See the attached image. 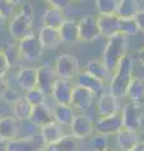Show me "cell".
<instances>
[{"label": "cell", "mask_w": 144, "mask_h": 151, "mask_svg": "<svg viewBox=\"0 0 144 151\" xmlns=\"http://www.w3.org/2000/svg\"><path fill=\"white\" fill-rule=\"evenodd\" d=\"M134 20L137 22V25L139 28V32H143L144 33V9H140L137 15L134 17Z\"/></svg>", "instance_id": "cell-41"}, {"label": "cell", "mask_w": 144, "mask_h": 151, "mask_svg": "<svg viewBox=\"0 0 144 151\" xmlns=\"http://www.w3.org/2000/svg\"><path fill=\"white\" fill-rule=\"evenodd\" d=\"M19 137V120L14 116H4L0 117V139L7 141H12Z\"/></svg>", "instance_id": "cell-19"}, {"label": "cell", "mask_w": 144, "mask_h": 151, "mask_svg": "<svg viewBox=\"0 0 144 151\" xmlns=\"http://www.w3.org/2000/svg\"><path fill=\"white\" fill-rule=\"evenodd\" d=\"M9 87H10V84H9L7 76H0V98H1V100H3L5 92L9 89Z\"/></svg>", "instance_id": "cell-40"}, {"label": "cell", "mask_w": 144, "mask_h": 151, "mask_svg": "<svg viewBox=\"0 0 144 151\" xmlns=\"http://www.w3.org/2000/svg\"><path fill=\"white\" fill-rule=\"evenodd\" d=\"M5 27H7V18L0 13V32L5 29Z\"/></svg>", "instance_id": "cell-43"}, {"label": "cell", "mask_w": 144, "mask_h": 151, "mask_svg": "<svg viewBox=\"0 0 144 151\" xmlns=\"http://www.w3.org/2000/svg\"><path fill=\"white\" fill-rule=\"evenodd\" d=\"M60 35H61V40L63 43H76L80 42V37H79V22L76 20H70L66 19L65 23L62 24V27L58 29Z\"/></svg>", "instance_id": "cell-26"}, {"label": "cell", "mask_w": 144, "mask_h": 151, "mask_svg": "<svg viewBox=\"0 0 144 151\" xmlns=\"http://www.w3.org/2000/svg\"><path fill=\"white\" fill-rule=\"evenodd\" d=\"M4 55L7 58V62L9 64L10 68H14V67H18L19 63L22 62V55H20V52H19V48H18V44H5L1 48Z\"/></svg>", "instance_id": "cell-31"}, {"label": "cell", "mask_w": 144, "mask_h": 151, "mask_svg": "<svg viewBox=\"0 0 144 151\" xmlns=\"http://www.w3.org/2000/svg\"><path fill=\"white\" fill-rule=\"evenodd\" d=\"M53 68L57 74V78L67 79V81L75 79L76 76L80 73L79 59L70 53H63L57 57Z\"/></svg>", "instance_id": "cell-5"}, {"label": "cell", "mask_w": 144, "mask_h": 151, "mask_svg": "<svg viewBox=\"0 0 144 151\" xmlns=\"http://www.w3.org/2000/svg\"><path fill=\"white\" fill-rule=\"evenodd\" d=\"M65 14L63 10L56 8H48L43 14V27L53 28V29H60L62 24L65 23Z\"/></svg>", "instance_id": "cell-28"}, {"label": "cell", "mask_w": 144, "mask_h": 151, "mask_svg": "<svg viewBox=\"0 0 144 151\" xmlns=\"http://www.w3.org/2000/svg\"><path fill=\"white\" fill-rule=\"evenodd\" d=\"M47 97L44 93H43L39 88H33L31 91H28L25 93V100L31 103V105L34 107V106H38V105H42V103H44Z\"/></svg>", "instance_id": "cell-36"}, {"label": "cell", "mask_w": 144, "mask_h": 151, "mask_svg": "<svg viewBox=\"0 0 144 151\" xmlns=\"http://www.w3.org/2000/svg\"><path fill=\"white\" fill-rule=\"evenodd\" d=\"M46 144L41 134L34 137H18L8 142V151H43Z\"/></svg>", "instance_id": "cell-11"}, {"label": "cell", "mask_w": 144, "mask_h": 151, "mask_svg": "<svg viewBox=\"0 0 144 151\" xmlns=\"http://www.w3.org/2000/svg\"><path fill=\"white\" fill-rule=\"evenodd\" d=\"M86 72H89L90 74L95 76L97 79H100L104 84H106V86L109 87L110 82L113 81V77H114V73L110 72V70L108 69V67L105 65L101 60H90V62H87V64H86Z\"/></svg>", "instance_id": "cell-23"}, {"label": "cell", "mask_w": 144, "mask_h": 151, "mask_svg": "<svg viewBox=\"0 0 144 151\" xmlns=\"http://www.w3.org/2000/svg\"><path fill=\"white\" fill-rule=\"evenodd\" d=\"M38 70V81H37V87L46 94V96H51L53 84L57 81V74L55 72V68L48 64H43Z\"/></svg>", "instance_id": "cell-14"}, {"label": "cell", "mask_w": 144, "mask_h": 151, "mask_svg": "<svg viewBox=\"0 0 144 151\" xmlns=\"http://www.w3.org/2000/svg\"><path fill=\"white\" fill-rule=\"evenodd\" d=\"M96 94L91 91L82 87L75 86L72 91V98H71V107L75 110L76 113H82L87 115V112L92 108L94 102L96 101Z\"/></svg>", "instance_id": "cell-7"}, {"label": "cell", "mask_w": 144, "mask_h": 151, "mask_svg": "<svg viewBox=\"0 0 144 151\" xmlns=\"http://www.w3.org/2000/svg\"><path fill=\"white\" fill-rule=\"evenodd\" d=\"M97 24L101 37L109 39L114 35L120 34V18L116 14H113V15H100L99 14Z\"/></svg>", "instance_id": "cell-17"}, {"label": "cell", "mask_w": 144, "mask_h": 151, "mask_svg": "<svg viewBox=\"0 0 144 151\" xmlns=\"http://www.w3.org/2000/svg\"><path fill=\"white\" fill-rule=\"evenodd\" d=\"M41 134V129L32 124L31 120L19 121V137H34Z\"/></svg>", "instance_id": "cell-34"}, {"label": "cell", "mask_w": 144, "mask_h": 151, "mask_svg": "<svg viewBox=\"0 0 144 151\" xmlns=\"http://www.w3.org/2000/svg\"><path fill=\"white\" fill-rule=\"evenodd\" d=\"M71 81L67 79H57L53 84L51 92L52 100L56 102V105H71V98H72V91H73Z\"/></svg>", "instance_id": "cell-13"}, {"label": "cell", "mask_w": 144, "mask_h": 151, "mask_svg": "<svg viewBox=\"0 0 144 151\" xmlns=\"http://www.w3.org/2000/svg\"><path fill=\"white\" fill-rule=\"evenodd\" d=\"M128 101L144 105V79L139 77H133L130 84L128 87L127 96Z\"/></svg>", "instance_id": "cell-27"}, {"label": "cell", "mask_w": 144, "mask_h": 151, "mask_svg": "<svg viewBox=\"0 0 144 151\" xmlns=\"http://www.w3.org/2000/svg\"><path fill=\"white\" fill-rule=\"evenodd\" d=\"M37 81H38L37 68L28 67V68L19 69L18 76H17V83L20 89L28 92L33 88H37Z\"/></svg>", "instance_id": "cell-21"}, {"label": "cell", "mask_w": 144, "mask_h": 151, "mask_svg": "<svg viewBox=\"0 0 144 151\" xmlns=\"http://www.w3.org/2000/svg\"><path fill=\"white\" fill-rule=\"evenodd\" d=\"M9 69H10V67H9V64L7 62V58L4 55L3 50L0 49V76H7Z\"/></svg>", "instance_id": "cell-39"}, {"label": "cell", "mask_w": 144, "mask_h": 151, "mask_svg": "<svg viewBox=\"0 0 144 151\" xmlns=\"http://www.w3.org/2000/svg\"><path fill=\"white\" fill-rule=\"evenodd\" d=\"M133 79V57L127 54L123 60L118 65L116 70L114 72L113 81L109 84L110 93L115 96L118 100H121L127 96L128 87Z\"/></svg>", "instance_id": "cell-2"}, {"label": "cell", "mask_w": 144, "mask_h": 151, "mask_svg": "<svg viewBox=\"0 0 144 151\" xmlns=\"http://www.w3.org/2000/svg\"><path fill=\"white\" fill-rule=\"evenodd\" d=\"M70 134L77 140H87L95 134L94 121L87 115L76 113L73 121L70 126Z\"/></svg>", "instance_id": "cell-9"}, {"label": "cell", "mask_w": 144, "mask_h": 151, "mask_svg": "<svg viewBox=\"0 0 144 151\" xmlns=\"http://www.w3.org/2000/svg\"><path fill=\"white\" fill-rule=\"evenodd\" d=\"M0 1H1V0H0Z\"/></svg>", "instance_id": "cell-50"}, {"label": "cell", "mask_w": 144, "mask_h": 151, "mask_svg": "<svg viewBox=\"0 0 144 151\" xmlns=\"http://www.w3.org/2000/svg\"><path fill=\"white\" fill-rule=\"evenodd\" d=\"M33 23H34V8L32 4H25L9 22V33L17 42H19L24 38L36 34L33 30Z\"/></svg>", "instance_id": "cell-1"}, {"label": "cell", "mask_w": 144, "mask_h": 151, "mask_svg": "<svg viewBox=\"0 0 144 151\" xmlns=\"http://www.w3.org/2000/svg\"><path fill=\"white\" fill-rule=\"evenodd\" d=\"M124 129L140 132L144 126V105L128 101L121 110Z\"/></svg>", "instance_id": "cell-4"}, {"label": "cell", "mask_w": 144, "mask_h": 151, "mask_svg": "<svg viewBox=\"0 0 144 151\" xmlns=\"http://www.w3.org/2000/svg\"><path fill=\"white\" fill-rule=\"evenodd\" d=\"M44 151H81V141L71 134H67L60 141L47 145Z\"/></svg>", "instance_id": "cell-24"}, {"label": "cell", "mask_w": 144, "mask_h": 151, "mask_svg": "<svg viewBox=\"0 0 144 151\" xmlns=\"http://www.w3.org/2000/svg\"><path fill=\"white\" fill-rule=\"evenodd\" d=\"M44 1L51 5V8H56V9H61L63 10L65 8H67L71 4L72 0H44Z\"/></svg>", "instance_id": "cell-38"}, {"label": "cell", "mask_w": 144, "mask_h": 151, "mask_svg": "<svg viewBox=\"0 0 144 151\" xmlns=\"http://www.w3.org/2000/svg\"><path fill=\"white\" fill-rule=\"evenodd\" d=\"M139 32V28L137 25V22L134 18L121 19L120 18V34L129 37V35H135Z\"/></svg>", "instance_id": "cell-35"}, {"label": "cell", "mask_w": 144, "mask_h": 151, "mask_svg": "<svg viewBox=\"0 0 144 151\" xmlns=\"http://www.w3.org/2000/svg\"><path fill=\"white\" fill-rule=\"evenodd\" d=\"M76 81H75V86H79V87H82L91 91L92 93L96 94V97L100 96L105 89L108 88L106 84H104L100 79H97L95 76L90 74L89 72H80L77 76H76Z\"/></svg>", "instance_id": "cell-16"}, {"label": "cell", "mask_w": 144, "mask_h": 151, "mask_svg": "<svg viewBox=\"0 0 144 151\" xmlns=\"http://www.w3.org/2000/svg\"><path fill=\"white\" fill-rule=\"evenodd\" d=\"M95 4L100 15H113L118 12L119 0H95Z\"/></svg>", "instance_id": "cell-32"}, {"label": "cell", "mask_w": 144, "mask_h": 151, "mask_svg": "<svg viewBox=\"0 0 144 151\" xmlns=\"http://www.w3.org/2000/svg\"><path fill=\"white\" fill-rule=\"evenodd\" d=\"M140 144L144 146V129L140 131Z\"/></svg>", "instance_id": "cell-47"}, {"label": "cell", "mask_w": 144, "mask_h": 151, "mask_svg": "<svg viewBox=\"0 0 144 151\" xmlns=\"http://www.w3.org/2000/svg\"><path fill=\"white\" fill-rule=\"evenodd\" d=\"M18 48L20 52L22 59L27 62H36L41 58L43 53V47L41 44V40L38 38V34H33L28 38L18 42Z\"/></svg>", "instance_id": "cell-8"}, {"label": "cell", "mask_w": 144, "mask_h": 151, "mask_svg": "<svg viewBox=\"0 0 144 151\" xmlns=\"http://www.w3.org/2000/svg\"><path fill=\"white\" fill-rule=\"evenodd\" d=\"M22 98L20 93H19L15 88L13 87H9V89L5 92V94H4L3 97V101H5L7 103H10V105H14L17 101H19Z\"/></svg>", "instance_id": "cell-37"}, {"label": "cell", "mask_w": 144, "mask_h": 151, "mask_svg": "<svg viewBox=\"0 0 144 151\" xmlns=\"http://www.w3.org/2000/svg\"><path fill=\"white\" fill-rule=\"evenodd\" d=\"M79 37L80 42H86V43L97 40L101 37L97 24V18L89 15L79 20Z\"/></svg>", "instance_id": "cell-10"}, {"label": "cell", "mask_w": 144, "mask_h": 151, "mask_svg": "<svg viewBox=\"0 0 144 151\" xmlns=\"http://www.w3.org/2000/svg\"><path fill=\"white\" fill-rule=\"evenodd\" d=\"M139 10H140V3H138L137 0H119L116 15L121 19L134 18Z\"/></svg>", "instance_id": "cell-29"}, {"label": "cell", "mask_w": 144, "mask_h": 151, "mask_svg": "<svg viewBox=\"0 0 144 151\" xmlns=\"http://www.w3.org/2000/svg\"><path fill=\"white\" fill-rule=\"evenodd\" d=\"M38 38L41 40L43 49H57L62 43L58 29H53V28L42 27L38 33Z\"/></svg>", "instance_id": "cell-22"}, {"label": "cell", "mask_w": 144, "mask_h": 151, "mask_svg": "<svg viewBox=\"0 0 144 151\" xmlns=\"http://www.w3.org/2000/svg\"><path fill=\"white\" fill-rule=\"evenodd\" d=\"M0 151H8V142L0 139Z\"/></svg>", "instance_id": "cell-44"}, {"label": "cell", "mask_w": 144, "mask_h": 151, "mask_svg": "<svg viewBox=\"0 0 144 151\" xmlns=\"http://www.w3.org/2000/svg\"><path fill=\"white\" fill-rule=\"evenodd\" d=\"M32 110H33V106L25 100V97H22L19 101L12 105L13 116L19 121L29 120V117L32 115Z\"/></svg>", "instance_id": "cell-30"}, {"label": "cell", "mask_w": 144, "mask_h": 151, "mask_svg": "<svg viewBox=\"0 0 144 151\" xmlns=\"http://www.w3.org/2000/svg\"><path fill=\"white\" fill-rule=\"evenodd\" d=\"M43 151H44V150H43Z\"/></svg>", "instance_id": "cell-51"}, {"label": "cell", "mask_w": 144, "mask_h": 151, "mask_svg": "<svg viewBox=\"0 0 144 151\" xmlns=\"http://www.w3.org/2000/svg\"><path fill=\"white\" fill-rule=\"evenodd\" d=\"M110 147L109 144V136L94 134L89 139V149L90 151H104Z\"/></svg>", "instance_id": "cell-33"}, {"label": "cell", "mask_w": 144, "mask_h": 151, "mask_svg": "<svg viewBox=\"0 0 144 151\" xmlns=\"http://www.w3.org/2000/svg\"><path fill=\"white\" fill-rule=\"evenodd\" d=\"M8 1H10L12 4H13V5H19V4H20L22 3V0H8Z\"/></svg>", "instance_id": "cell-46"}, {"label": "cell", "mask_w": 144, "mask_h": 151, "mask_svg": "<svg viewBox=\"0 0 144 151\" xmlns=\"http://www.w3.org/2000/svg\"><path fill=\"white\" fill-rule=\"evenodd\" d=\"M124 129V122L121 111L118 113L105 117H97L94 121V130L95 134L105 135V136H115Z\"/></svg>", "instance_id": "cell-6"}, {"label": "cell", "mask_w": 144, "mask_h": 151, "mask_svg": "<svg viewBox=\"0 0 144 151\" xmlns=\"http://www.w3.org/2000/svg\"><path fill=\"white\" fill-rule=\"evenodd\" d=\"M130 151H144V146L142 145V144H139L138 146H135L133 150H130Z\"/></svg>", "instance_id": "cell-45"}, {"label": "cell", "mask_w": 144, "mask_h": 151, "mask_svg": "<svg viewBox=\"0 0 144 151\" xmlns=\"http://www.w3.org/2000/svg\"><path fill=\"white\" fill-rule=\"evenodd\" d=\"M32 124H34L37 127H43L51 122H53V107H51L47 102L42 103V105L34 106L32 110V115L29 117Z\"/></svg>", "instance_id": "cell-18"}, {"label": "cell", "mask_w": 144, "mask_h": 151, "mask_svg": "<svg viewBox=\"0 0 144 151\" xmlns=\"http://www.w3.org/2000/svg\"><path fill=\"white\" fill-rule=\"evenodd\" d=\"M137 1H138V3H142V1H143V0H137Z\"/></svg>", "instance_id": "cell-49"}, {"label": "cell", "mask_w": 144, "mask_h": 151, "mask_svg": "<svg viewBox=\"0 0 144 151\" xmlns=\"http://www.w3.org/2000/svg\"><path fill=\"white\" fill-rule=\"evenodd\" d=\"M137 58H138V60H139V63L142 64V67H144V48H140V49L138 50Z\"/></svg>", "instance_id": "cell-42"}, {"label": "cell", "mask_w": 144, "mask_h": 151, "mask_svg": "<svg viewBox=\"0 0 144 151\" xmlns=\"http://www.w3.org/2000/svg\"><path fill=\"white\" fill-rule=\"evenodd\" d=\"M76 116L75 110L71 106L67 105H56L53 108V119L55 122H57L58 125H61L65 129L70 130V126L72 124Z\"/></svg>", "instance_id": "cell-25"}, {"label": "cell", "mask_w": 144, "mask_h": 151, "mask_svg": "<svg viewBox=\"0 0 144 151\" xmlns=\"http://www.w3.org/2000/svg\"><path fill=\"white\" fill-rule=\"evenodd\" d=\"M104 151H118V150H115V149H113V147H109V149L104 150Z\"/></svg>", "instance_id": "cell-48"}, {"label": "cell", "mask_w": 144, "mask_h": 151, "mask_svg": "<svg viewBox=\"0 0 144 151\" xmlns=\"http://www.w3.org/2000/svg\"><path fill=\"white\" fill-rule=\"evenodd\" d=\"M96 100H97V102H96V112H97L99 117L110 116L120 112L119 100L110 93L109 88H106L100 96H97Z\"/></svg>", "instance_id": "cell-12"}, {"label": "cell", "mask_w": 144, "mask_h": 151, "mask_svg": "<svg viewBox=\"0 0 144 151\" xmlns=\"http://www.w3.org/2000/svg\"><path fill=\"white\" fill-rule=\"evenodd\" d=\"M140 144V132L123 129L118 135H115V150L130 151Z\"/></svg>", "instance_id": "cell-15"}, {"label": "cell", "mask_w": 144, "mask_h": 151, "mask_svg": "<svg viewBox=\"0 0 144 151\" xmlns=\"http://www.w3.org/2000/svg\"><path fill=\"white\" fill-rule=\"evenodd\" d=\"M67 134H70V131H66L65 127H62L61 125H58L55 121L41 127V136H42L43 141H44L46 146L60 141Z\"/></svg>", "instance_id": "cell-20"}, {"label": "cell", "mask_w": 144, "mask_h": 151, "mask_svg": "<svg viewBox=\"0 0 144 151\" xmlns=\"http://www.w3.org/2000/svg\"><path fill=\"white\" fill-rule=\"evenodd\" d=\"M128 54V37L123 34L109 38L103 52L101 62L106 65L110 72H115L123 58Z\"/></svg>", "instance_id": "cell-3"}]
</instances>
